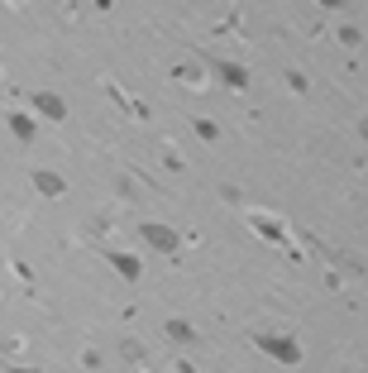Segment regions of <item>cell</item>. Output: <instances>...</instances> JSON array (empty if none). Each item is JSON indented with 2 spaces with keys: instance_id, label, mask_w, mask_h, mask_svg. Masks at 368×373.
<instances>
[{
  "instance_id": "obj_6",
  "label": "cell",
  "mask_w": 368,
  "mask_h": 373,
  "mask_svg": "<svg viewBox=\"0 0 368 373\" xmlns=\"http://www.w3.org/2000/svg\"><path fill=\"white\" fill-rule=\"evenodd\" d=\"M34 187H39L44 196H63L67 192V182L58 178V173H48V168H39V173H34Z\"/></svg>"
},
{
  "instance_id": "obj_11",
  "label": "cell",
  "mask_w": 368,
  "mask_h": 373,
  "mask_svg": "<svg viewBox=\"0 0 368 373\" xmlns=\"http://www.w3.org/2000/svg\"><path fill=\"white\" fill-rule=\"evenodd\" d=\"M287 86L297 91V96H306V77H302V72H287Z\"/></svg>"
},
{
  "instance_id": "obj_3",
  "label": "cell",
  "mask_w": 368,
  "mask_h": 373,
  "mask_svg": "<svg viewBox=\"0 0 368 373\" xmlns=\"http://www.w3.org/2000/svg\"><path fill=\"white\" fill-rule=\"evenodd\" d=\"M34 106H39V115H44V120H67V101L53 96V91H39V96H34Z\"/></svg>"
},
{
  "instance_id": "obj_10",
  "label": "cell",
  "mask_w": 368,
  "mask_h": 373,
  "mask_svg": "<svg viewBox=\"0 0 368 373\" xmlns=\"http://www.w3.org/2000/svg\"><path fill=\"white\" fill-rule=\"evenodd\" d=\"M192 130H196V139H206V144L220 139V125H215V120H192Z\"/></svg>"
},
{
  "instance_id": "obj_9",
  "label": "cell",
  "mask_w": 368,
  "mask_h": 373,
  "mask_svg": "<svg viewBox=\"0 0 368 373\" xmlns=\"http://www.w3.org/2000/svg\"><path fill=\"white\" fill-rule=\"evenodd\" d=\"M249 225H254V230H258V235H268V240H272V244H282V225H272L268 215H249Z\"/></svg>"
},
{
  "instance_id": "obj_4",
  "label": "cell",
  "mask_w": 368,
  "mask_h": 373,
  "mask_svg": "<svg viewBox=\"0 0 368 373\" xmlns=\"http://www.w3.org/2000/svg\"><path fill=\"white\" fill-rule=\"evenodd\" d=\"M111 268L125 277V282H139V273H144V263L134 259V254H111Z\"/></svg>"
},
{
  "instance_id": "obj_13",
  "label": "cell",
  "mask_w": 368,
  "mask_h": 373,
  "mask_svg": "<svg viewBox=\"0 0 368 373\" xmlns=\"http://www.w3.org/2000/svg\"><path fill=\"white\" fill-rule=\"evenodd\" d=\"M177 373H196V369H192V364H177Z\"/></svg>"
},
{
  "instance_id": "obj_5",
  "label": "cell",
  "mask_w": 368,
  "mask_h": 373,
  "mask_svg": "<svg viewBox=\"0 0 368 373\" xmlns=\"http://www.w3.org/2000/svg\"><path fill=\"white\" fill-rule=\"evenodd\" d=\"M215 72H220V81H225V86H235V91H244V86L254 81V77H249V72H244L240 63H215Z\"/></svg>"
},
{
  "instance_id": "obj_8",
  "label": "cell",
  "mask_w": 368,
  "mask_h": 373,
  "mask_svg": "<svg viewBox=\"0 0 368 373\" xmlns=\"http://www.w3.org/2000/svg\"><path fill=\"white\" fill-rule=\"evenodd\" d=\"M10 130H15V139H24V144H34V139H39V125H34V115H24V111L10 115Z\"/></svg>"
},
{
  "instance_id": "obj_14",
  "label": "cell",
  "mask_w": 368,
  "mask_h": 373,
  "mask_svg": "<svg viewBox=\"0 0 368 373\" xmlns=\"http://www.w3.org/2000/svg\"><path fill=\"white\" fill-rule=\"evenodd\" d=\"M10 373H39V369H24V364H19V369H10Z\"/></svg>"
},
{
  "instance_id": "obj_1",
  "label": "cell",
  "mask_w": 368,
  "mask_h": 373,
  "mask_svg": "<svg viewBox=\"0 0 368 373\" xmlns=\"http://www.w3.org/2000/svg\"><path fill=\"white\" fill-rule=\"evenodd\" d=\"M254 344L263 354H272L277 364H302V344L287 340V335H254Z\"/></svg>"
},
{
  "instance_id": "obj_7",
  "label": "cell",
  "mask_w": 368,
  "mask_h": 373,
  "mask_svg": "<svg viewBox=\"0 0 368 373\" xmlns=\"http://www.w3.org/2000/svg\"><path fill=\"white\" fill-rule=\"evenodd\" d=\"M163 335H168V340H173V344H192V340H196L192 321H182V316H173V321L163 325Z\"/></svg>"
},
{
  "instance_id": "obj_12",
  "label": "cell",
  "mask_w": 368,
  "mask_h": 373,
  "mask_svg": "<svg viewBox=\"0 0 368 373\" xmlns=\"http://www.w3.org/2000/svg\"><path fill=\"white\" fill-rule=\"evenodd\" d=\"M339 39H344V44H359L364 34H359V24H344V29H339Z\"/></svg>"
},
{
  "instance_id": "obj_2",
  "label": "cell",
  "mask_w": 368,
  "mask_h": 373,
  "mask_svg": "<svg viewBox=\"0 0 368 373\" xmlns=\"http://www.w3.org/2000/svg\"><path fill=\"white\" fill-rule=\"evenodd\" d=\"M139 235H144V244H153L158 254H177V249H182V235H177V230H168V225H158V220H144V225H139Z\"/></svg>"
}]
</instances>
